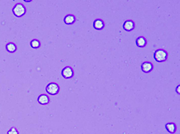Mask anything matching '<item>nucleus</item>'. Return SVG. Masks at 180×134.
<instances>
[{
    "mask_svg": "<svg viewBox=\"0 0 180 134\" xmlns=\"http://www.w3.org/2000/svg\"><path fill=\"white\" fill-rule=\"evenodd\" d=\"M153 57L157 62H162L167 60L168 57V54L167 51L164 50V49L159 48L157 49V50L155 52Z\"/></svg>",
    "mask_w": 180,
    "mask_h": 134,
    "instance_id": "f257e3e1",
    "label": "nucleus"
},
{
    "mask_svg": "<svg viewBox=\"0 0 180 134\" xmlns=\"http://www.w3.org/2000/svg\"><path fill=\"white\" fill-rule=\"evenodd\" d=\"M60 86L55 83H51L47 84L46 86V91L49 95H55L60 92Z\"/></svg>",
    "mask_w": 180,
    "mask_h": 134,
    "instance_id": "f03ea898",
    "label": "nucleus"
},
{
    "mask_svg": "<svg viewBox=\"0 0 180 134\" xmlns=\"http://www.w3.org/2000/svg\"><path fill=\"white\" fill-rule=\"evenodd\" d=\"M12 12L14 16L17 17H21L24 16L26 13V8L24 6V5L21 4H17L14 6L12 9Z\"/></svg>",
    "mask_w": 180,
    "mask_h": 134,
    "instance_id": "7ed1b4c3",
    "label": "nucleus"
},
{
    "mask_svg": "<svg viewBox=\"0 0 180 134\" xmlns=\"http://www.w3.org/2000/svg\"><path fill=\"white\" fill-rule=\"evenodd\" d=\"M61 75L65 79L72 78L74 75V70L70 67H66L61 70Z\"/></svg>",
    "mask_w": 180,
    "mask_h": 134,
    "instance_id": "20e7f679",
    "label": "nucleus"
},
{
    "mask_svg": "<svg viewBox=\"0 0 180 134\" xmlns=\"http://www.w3.org/2000/svg\"><path fill=\"white\" fill-rule=\"evenodd\" d=\"M153 68V66L152 63L150 62H148V61L144 62L141 65V69L144 72H145V73H148V72L152 71Z\"/></svg>",
    "mask_w": 180,
    "mask_h": 134,
    "instance_id": "39448f33",
    "label": "nucleus"
},
{
    "mask_svg": "<svg viewBox=\"0 0 180 134\" xmlns=\"http://www.w3.org/2000/svg\"><path fill=\"white\" fill-rule=\"evenodd\" d=\"M135 27V23L134 22V21H132L131 20H125L124 24H123V28L126 31H131Z\"/></svg>",
    "mask_w": 180,
    "mask_h": 134,
    "instance_id": "423d86ee",
    "label": "nucleus"
},
{
    "mask_svg": "<svg viewBox=\"0 0 180 134\" xmlns=\"http://www.w3.org/2000/svg\"><path fill=\"white\" fill-rule=\"evenodd\" d=\"M165 129L170 133L174 134L177 131V125L175 123L173 122H169L165 124Z\"/></svg>",
    "mask_w": 180,
    "mask_h": 134,
    "instance_id": "0eeeda50",
    "label": "nucleus"
},
{
    "mask_svg": "<svg viewBox=\"0 0 180 134\" xmlns=\"http://www.w3.org/2000/svg\"><path fill=\"white\" fill-rule=\"evenodd\" d=\"M63 21H64L66 24L72 25L76 22V17L72 14H68V15L65 16Z\"/></svg>",
    "mask_w": 180,
    "mask_h": 134,
    "instance_id": "6e6552de",
    "label": "nucleus"
},
{
    "mask_svg": "<svg viewBox=\"0 0 180 134\" xmlns=\"http://www.w3.org/2000/svg\"><path fill=\"white\" fill-rule=\"evenodd\" d=\"M38 102L41 105H47L49 103V98L45 94H41L38 97Z\"/></svg>",
    "mask_w": 180,
    "mask_h": 134,
    "instance_id": "1a4fd4ad",
    "label": "nucleus"
},
{
    "mask_svg": "<svg viewBox=\"0 0 180 134\" xmlns=\"http://www.w3.org/2000/svg\"><path fill=\"white\" fill-rule=\"evenodd\" d=\"M136 45L138 46L140 48H143V47L145 46L147 44V40L143 36H140L138 38H137L136 40Z\"/></svg>",
    "mask_w": 180,
    "mask_h": 134,
    "instance_id": "9d476101",
    "label": "nucleus"
},
{
    "mask_svg": "<svg viewBox=\"0 0 180 134\" xmlns=\"http://www.w3.org/2000/svg\"><path fill=\"white\" fill-rule=\"evenodd\" d=\"M93 26L96 30H102L105 26V23L101 19H96L93 22Z\"/></svg>",
    "mask_w": 180,
    "mask_h": 134,
    "instance_id": "9b49d317",
    "label": "nucleus"
},
{
    "mask_svg": "<svg viewBox=\"0 0 180 134\" xmlns=\"http://www.w3.org/2000/svg\"><path fill=\"white\" fill-rule=\"evenodd\" d=\"M6 50H8L9 52H14L16 50V44L12 43V42H9V43L7 44Z\"/></svg>",
    "mask_w": 180,
    "mask_h": 134,
    "instance_id": "f8f14e48",
    "label": "nucleus"
},
{
    "mask_svg": "<svg viewBox=\"0 0 180 134\" xmlns=\"http://www.w3.org/2000/svg\"><path fill=\"white\" fill-rule=\"evenodd\" d=\"M30 46L32 47L33 48H37L40 46V42L37 40H32L30 42Z\"/></svg>",
    "mask_w": 180,
    "mask_h": 134,
    "instance_id": "ddd939ff",
    "label": "nucleus"
},
{
    "mask_svg": "<svg viewBox=\"0 0 180 134\" xmlns=\"http://www.w3.org/2000/svg\"><path fill=\"white\" fill-rule=\"evenodd\" d=\"M7 134H19L18 130L15 128H11L7 132Z\"/></svg>",
    "mask_w": 180,
    "mask_h": 134,
    "instance_id": "4468645a",
    "label": "nucleus"
},
{
    "mask_svg": "<svg viewBox=\"0 0 180 134\" xmlns=\"http://www.w3.org/2000/svg\"><path fill=\"white\" fill-rule=\"evenodd\" d=\"M176 91H177V93H178V94H179V85H177V89H176Z\"/></svg>",
    "mask_w": 180,
    "mask_h": 134,
    "instance_id": "2eb2a0df",
    "label": "nucleus"
}]
</instances>
